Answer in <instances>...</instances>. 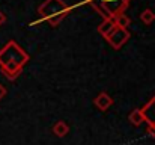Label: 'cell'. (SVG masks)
<instances>
[{
  "mask_svg": "<svg viewBox=\"0 0 155 145\" xmlns=\"http://www.w3.org/2000/svg\"><path fill=\"white\" fill-rule=\"evenodd\" d=\"M27 60L29 54L15 41H9L0 50V68L9 80H15L18 77Z\"/></svg>",
  "mask_w": 155,
  "mask_h": 145,
  "instance_id": "1",
  "label": "cell"
},
{
  "mask_svg": "<svg viewBox=\"0 0 155 145\" xmlns=\"http://www.w3.org/2000/svg\"><path fill=\"white\" fill-rule=\"evenodd\" d=\"M71 11H72V8L65 5L63 0H45L38 8L41 21H48L51 26H57Z\"/></svg>",
  "mask_w": 155,
  "mask_h": 145,
  "instance_id": "2",
  "label": "cell"
},
{
  "mask_svg": "<svg viewBox=\"0 0 155 145\" xmlns=\"http://www.w3.org/2000/svg\"><path fill=\"white\" fill-rule=\"evenodd\" d=\"M131 0H83V3L91 5L104 18H114L119 12H124Z\"/></svg>",
  "mask_w": 155,
  "mask_h": 145,
  "instance_id": "3",
  "label": "cell"
},
{
  "mask_svg": "<svg viewBox=\"0 0 155 145\" xmlns=\"http://www.w3.org/2000/svg\"><path fill=\"white\" fill-rule=\"evenodd\" d=\"M130 38V32L128 29H124V27H119V26H114V29L105 36V40L110 43V46L116 50L122 47Z\"/></svg>",
  "mask_w": 155,
  "mask_h": 145,
  "instance_id": "4",
  "label": "cell"
},
{
  "mask_svg": "<svg viewBox=\"0 0 155 145\" xmlns=\"http://www.w3.org/2000/svg\"><path fill=\"white\" fill-rule=\"evenodd\" d=\"M143 116H145V123H148V126L155 127V95L154 98L142 109Z\"/></svg>",
  "mask_w": 155,
  "mask_h": 145,
  "instance_id": "5",
  "label": "cell"
},
{
  "mask_svg": "<svg viewBox=\"0 0 155 145\" xmlns=\"http://www.w3.org/2000/svg\"><path fill=\"white\" fill-rule=\"evenodd\" d=\"M94 103H95V106H97L100 110H107V109L113 104V98L108 95L107 92H101V94L97 95Z\"/></svg>",
  "mask_w": 155,
  "mask_h": 145,
  "instance_id": "6",
  "label": "cell"
},
{
  "mask_svg": "<svg viewBox=\"0 0 155 145\" xmlns=\"http://www.w3.org/2000/svg\"><path fill=\"white\" fill-rule=\"evenodd\" d=\"M114 26H116V24H114V20H113V18H104V21L98 26V33L103 35L104 38H105V36L114 29Z\"/></svg>",
  "mask_w": 155,
  "mask_h": 145,
  "instance_id": "7",
  "label": "cell"
},
{
  "mask_svg": "<svg viewBox=\"0 0 155 145\" xmlns=\"http://www.w3.org/2000/svg\"><path fill=\"white\" fill-rule=\"evenodd\" d=\"M130 123L133 124V126H136V127H139V126H142L143 123H145V116H143V112H142V109H134L131 113H130Z\"/></svg>",
  "mask_w": 155,
  "mask_h": 145,
  "instance_id": "8",
  "label": "cell"
},
{
  "mask_svg": "<svg viewBox=\"0 0 155 145\" xmlns=\"http://www.w3.org/2000/svg\"><path fill=\"white\" fill-rule=\"evenodd\" d=\"M68 132H69V127H68V124H66L65 121H57V123L53 126V133H54L57 138L66 136Z\"/></svg>",
  "mask_w": 155,
  "mask_h": 145,
  "instance_id": "9",
  "label": "cell"
},
{
  "mask_svg": "<svg viewBox=\"0 0 155 145\" xmlns=\"http://www.w3.org/2000/svg\"><path fill=\"white\" fill-rule=\"evenodd\" d=\"M113 20H114V24H116V26L124 27V29H128V26H130V23H131L130 17H128L127 14H124V12H119Z\"/></svg>",
  "mask_w": 155,
  "mask_h": 145,
  "instance_id": "10",
  "label": "cell"
},
{
  "mask_svg": "<svg viewBox=\"0 0 155 145\" xmlns=\"http://www.w3.org/2000/svg\"><path fill=\"white\" fill-rule=\"evenodd\" d=\"M140 20L146 24V26H149V24H152L155 21V14L152 9H145L142 14H140Z\"/></svg>",
  "mask_w": 155,
  "mask_h": 145,
  "instance_id": "11",
  "label": "cell"
},
{
  "mask_svg": "<svg viewBox=\"0 0 155 145\" xmlns=\"http://www.w3.org/2000/svg\"><path fill=\"white\" fill-rule=\"evenodd\" d=\"M148 135H149V136H152V138H155V127L148 126Z\"/></svg>",
  "mask_w": 155,
  "mask_h": 145,
  "instance_id": "12",
  "label": "cell"
},
{
  "mask_svg": "<svg viewBox=\"0 0 155 145\" xmlns=\"http://www.w3.org/2000/svg\"><path fill=\"white\" fill-rule=\"evenodd\" d=\"M5 21H6V17H5V14H3V12L0 11V26H2V24H3Z\"/></svg>",
  "mask_w": 155,
  "mask_h": 145,
  "instance_id": "13",
  "label": "cell"
},
{
  "mask_svg": "<svg viewBox=\"0 0 155 145\" xmlns=\"http://www.w3.org/2000/svg\"><path fill=\"white\" fill-rule=\"evenodd\" d=\"M5 95H6V89L0 85V98H2V97H5Z\"/></svg>",
  "mask_w": 155,
  "mask_h": 145,
  "instance_id": "14",
  "label": "cell"
}]
</instances>
